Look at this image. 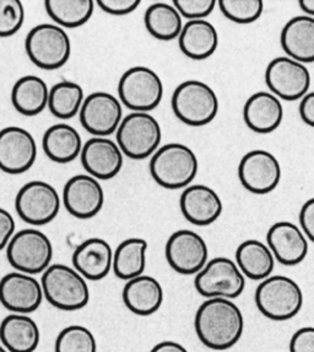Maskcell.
<instances>
[{
	"label": "cell",
	"mask_w": 314,
	"mask_h": 352,
	"mask_svg": "<svg viewBox=\"0 0 314 352\" xmlns=\"http://www.w3.org/2000/svg\"><path fill=\"white\" fill-rule=\"evenodd\" d=\"M118 147L128 158L143 160L156 152L162 132L156 118L149 112H132L117 129Z\"/></svg>",
	"instance_id": "7"
},
{
	"label": "cell",
	"mask_w": 314,
	"mask_h": 352,
	"mask_svg": "<svg viewBox=\"0 0 314 352\" xmlns=\"http://www.w3.org/2000/svg\"><path fill=\"white\" fill-rule=\"evenodd\" d=\"M43 300L41 283L23 272H10L0 280V303L16 314H29L40 308Z\"/></svg>",
	"instance_id": "17"
},
{
	"label": "cell",
	"mask_w": 314,
	"mask_h": 352,
	"mask_svg": "<svg viewBox=\"0 0 314 352\" xmlns=\"http://www.w3.org/2000/svg\"><path fill=\"white\" fill-rule=\"evenodd\" d=\"M14 234H15V219L10 212L0 207V250L5 249Z\"/></svg>",
	"instance_id": "42"
},
{
	"label": "cell",
	"mask_w": 314,
	"mask_h": 352,
	"mask_svg": "<svg viewBox=\"0 0 314 352\" xmlns=\"http://www.w3.org/2000/svg\"><path fill=\"white\" fill-rule=\"evenodd\" d=\"M215 0H173L176 10L182 18L191 20H205L214 12Z\"/></svg>",
	"instance_id": "38"
},
{
	"label": "cell",
	"mask_w": 314,
	"mask_h": 352,
	"mask_svg": "<svg viewBox=\"0 0 314 352\" xmlns=\"http://www.w3.org/2000/svg\"><path fill=\"white\" fill-rule=\"evenodd\" d=\"M236 265L243 276L263 281L271 276L275 258L268 245L256 239L245 241L236 250Z\"/></svg>",
	"instance_id": "29"
},
{
	"label": "cell",
	"mask_w": 314,
	"mask_h": 352,
	"mask_svg": "<svg viewBox=\"0 0 314 352\" xmlns=\"http://www.w3.org/2000/svg\"><path fill=\"white\" fill-rule=\"evenodd\" d=\"M243 118L253 132L268 135L279 129L284 120V107L275 95L258 91L245 101Z\"/></svg>",
	"instance_id": "23"
},
{
	"label": "cell",
	"mask_w": 314,
	"mask_h": 352,
	"mask_svg": "<svg viewBox=\"0 0 314 352\" xmlns=\"http://www.w3.org/2000/svg\"><path fill=\"white\" fill-rule=\"evenodd\" d=\"M19 217L31 226H46L58 216L60 197L48 182H29L19 190L15 199Z\"/></svg>",
	"instance_id": "11"
},
{
	"label": "cell",
	"mask_w": 314,
	"mask_h": 352,
	"mask_svg": "<svg viewBox=\"0 0 314 352\" xmlns=\"http://www.w3.org/2000/svg\"><path fill=\"white\" fill-rule=\"evenodd\" d=\"M122 116L121 101L106 91L88 95L79 111L82 127L95 137H108L114 133Z\"/></svg>",
	"instance_id": "14"
},
{
	"label": "cell",
	"mask_w": 314,
	"mask_h": 352,
	"mask_svg": "<svg viewBox=\"0 0 314 352\" xmlns=\"http://www.w3.org/2000/svg\"><path fill=\"white\" fill-rule=\"evenodd\" d=\"M298 6L302 9L306 16L314 18V0H300Z\"/></svg>",
	"instance_id": "45"
},
{
	"label": "cell",
	"mask_w": 314,
	"mask_h": 352,
	"mask_svg": "<svg viewBox=\"0 0 314 352\" xmlns=\"http://www.w3.org/2000/svg\"><path fill=\"white\" fill-rule=\"evenodd\" d=\"M198 169L197 154L180 143H169L158 148L150 160L152 179L160 186L169 190L189 186L198 174Z\"/></svg>",
	"instance_id": "3"
},
{
	"label": "cell",
	"mask_w": 314,
	"mask_h": 352,
	"mask_svg": "<svg viewBox=\"0 0 314 352\" xmlns=\"http://www.w3.org/2000/svg\"><path fill=\"white\" fill-rule=\"evenodd\" d=\"M82 164L96 180H110L119 174L123 153L118 144L106 137H93L82 146Z\"/></svg>",
	"instance_id": "19"
},
{
	"label": "cell",
	"mask_w": 314,
	"mask_h": 352,
	"mask_svg": "<svg viewBox=\"0 0 314 352\" xmlns=\"http://www.w3.org/2000/svg\"><path fill=\"white\" fill-rule=\"evenodd\" d=\"M29 60L41 69L56 71L67 65L71 54V42L58 25L41 24L31 29L25 41Z\"/></svg>",
	"instance_id": "6"
},
{
	"label": "cell",
	"mask_w": 314,
	"mask_h": 352,
	"mask_svg": "<svg viewBox=\"0 0 314 352\" xmlns=\"http://www.w3.org/2000/svg\"><path fill=\"white\" fill-rule=\"evenodd\" d=\"M300 116L303 122L313 127L314 126V93H307L300 102Z\"/></svg>",
	"instance_id": "43"
},
{
	"label": "cell",
	"mask_w": 314,
	"mask_h": 352,
	"mask_svg": "<svg viewBox=\"0 0 314 352\" xmlns=\"http://www.w3.org/2000/svg\"><path fill=\"white\" fill-rule=\"evenodd\" d=\"M150 352H188L186 347L176 341H162L152 347Z\"/></svg>",
	"instance_id": "44"
},
{
	"label": "cell",
	"mask_w": 314,
	"mask_h": 352,
	"mask_svg": "<svg viewBox=\"0 0 314 352\" xmlns=\"http://www.w3.org/2000/svg\"><path fill=\"white\" fill-rule=\"evenodd\" d=\"M281 47L289 58L300 63H313L314 18L296 16L284 26L280 35Z\"/></svg>",
	"instance_id": "25"
},
{
	"label": "cell",
	"mask_w": 314,
	"mask_h": 352,
	"mask_svg": "<svg viewBox=\"0 0 314 352\" xmlns=\"http://www.w3.org/2000/svg\"><path fill=\"white\" fill-rule=\"evenodd\" d=\"M84 90L77 82L63 80L54 84L49 94L47 107L53 116L60 120L75 118L84 102Z\"/></svg>",
	"instance_id": "34"
},
{
	"label": "cell",
	"mask_w": 314,
	"mask_h": 352,
	"mask_svg": "<svg viewBox=\"0 0 314 352\" xmlns=\"http://www.w3.org/2000/svg\"><path fill=\"white\" fill-rule=\"evenodd\" d=\"M42 147L52 162L67 164L80 155L82 135L70 124H53L43 135Z\"/></svg>",
	"instance_id": "28"
},
{
	"label": "cell",
	"mask_w": 314,
	"mask_h": 352,
	"mask_svg": "<svg viewBox=\"0 0 314 352\" xmlns=\"http://www.w3.org/2000/svg\"><path fill=\"white\" fill-rule=\"evenodd\" d=\"M113 252L108 241L101 238H90L82 241L73 252V265L85 280L99 281L112 269Z\"/></svg>",
	"instance_id": "22"
},
{
	"label": "cell",
	"mask_w": 314,
	"mask_h": 352,
	"mask_svg": "<svg viewBox=\"0 0 314 352\" xmlns=\"http://www.w3.org/2000/svg\"><path fill=\"white\" fill-rule=\"evenodd\" d=\"M290 352H314V328L298 329L290 340Z\"/></svg>",
	"instance_id": "40"
},
{
	"label": "cell",
	"mask_w": 314,
	"mask_h": 352,
	"mask_svg": "<svg viewBox=\"0 0 314 352\" xmlns=\"http://www.w3.org/2000/svg\"><path fill=\"white\" fill-rule=\"evenodd\" d=\"M176 118L192 127H202L214 121L219 112V98L214 89L200 80L180 82L172 95Z\"/></svg>",
	"instance_id": "5"
},
{
	"label": "cell",
	"mask_w": 314,
	"mask_h": 352,
	"mask_svg": "<svg viewBox=\"0 0 314 352\" xmlns=\"http://www.w3.org/2000/svg\"><path fill=\"white\" fill-rule=\"evenodd\" d=\"M180 211L188 222L205 227L216 222L222 213V201L214 188L189 185L180 195Z\"/></svg>",
	"instance_id": "21"
},
{
	"label": "cell",
	"mask_w": 314,
	"mask_h": 352,
	"mask_svg": "<svg viewBox=\"0 0 314 352\" xmlns=\"http://www.w3.org/2000/svg\"><path fill=\"white\" fill-rule=\"evenodd\" d=\"M254 300L264 317L285 322L296 317L302 309V289L290 277L274 275L258 285Z\"/></svg>",
	"instance_id": "4"
},
{
	"label": "cell",
	"mask_w": 314,
	"mask_h": 352,
	"mask_svg": "<svg viewBox=\"0 0 314 352\" xmlns=\"http://www.w3.org/2000/svg\"><path fill=\"white\" fill-rule=\"evenodd\" d=\"M194 286L198 294L206 298L233 300L243 294L245 277L233 260L217 256L199 271Z\"/></svg>",
	"instance_id": "10"
},
{
	"label": "cell",
	"mask_w": 314,
	"mask_h": 352,
	"mask_svg": "<svg viewBox=\"0 0 314 352\" xmlns=\"http://www.w3.org/2000/svg\"><path fill=\"white\" fill-rule=\"evenodd\" d=\"M95 4H97L101 10L110 15L124 16L139 8L140 0H99Z\"/></svg>",
	"instance_id": "39"
},
{
	"label": "cell",
	"mask_w": 314,
	"mask_h": 352,
	"mask_svg": "<svg viewBox=\"0 0 314 352\" xmlns=\"http://www.w3.org/2000/svg\"><path fill=\"white\" fill-rule=\"evenodd\" d=\"M123 302L140 317L155 314L163 302V288L155 277L140 275L129 280L123 288Z\"/></svg>",
	"instance_id": "24"
},
{
	"label": "cell",
	"mask_w": 314,
	"mask_h": 352,
	"mask_svg": "<svg viewBox=\"0 0 314 352\" xmlns=\"http://www.w3.org/2000/svg\"><path fill=\"white\" fill-rule=\"evenodd\" d=\"M165 255L176 272L197 275L208 263L209 249L202 235L189 229H180L169 236Z\"/></svg>",
	"instance_id": "13"
},
{
	"label": "cell",
	"mask_w": 314,
	"mask_h": 352,
	"mask_svg": "<svg viewBox=\"0 0 314 352\" xmlns=\"http://www.w3.org/2000/svg\"><path fill=\"white\" fill-rule=\"evenodd\" d=\"M265 82L278 99H302L311 87V73L303 63L289 57L274 58L265 71Z\"/></svg>",
	"instance_id": "12"
},
{
	"label": "cell",
	"mask_w": 314,
	"mask_h": 352,
	"mask_svg": "<svg viewBox=\"0 0 314 352\" xmlns=\"http://www.w3.org/2000/svg\"><path fill=\"white\" fill-rule=\"evenodd\" d=\"M199 340L216 351L234 346L245 330V318L239 305L226 298H209L203 302L194 318Z\"/></svg>",
	"instance_id": "1"
},
{
	"label": "cell",
	"mask_w": 314,
	"mask_h": 352,
	"mask_svg": "<svg viewBox=\"0 0 314 352\" xmlns=\"http://www.w3.org/2000/svg\"><path fill=\"white\" fill-rule=\"evenodd\" d=\"M267 241L274 258L285 266L301 264L309 254V241L300 227L291 222H278L268 230Z\"/></svg>",
	"instance_id": "20"
},
{
	"label": "cell",
	"mask_w": 314,
	"mask_h": 352,
	"mask_svg": "<svg viewBox=\"0 0 314 352\" xmlns=\"http://www.w3.org/2000/svg\"><path fill=\"white\" fill-rule=\"evenodd\" d=\"M54 352H97V341L86 327L69 325L57 336Z\"/></svg>",
	"instance_id": "35"
},
{
	"label": "cell",
	"mask_w": 314,
	"mask_h": 352,
	"mask_svg": "<svg viewBox=\"0 0 314 352\" xmlns=\"http://www.w3.org/2000/svg\"><path fill=\"white\" fill-rule=\"evenodd\" d=\"M40 339V328L27 314L12 313L0 324V341L8 352H35Z\"/></svg>",
	"instance_id": "26"
},
{
	"label": "cell",
	"mask_w": 314,
	"mask_h": 352,
	"mask_svg": "<svg viewBox=\"0 0 314 352\" xmlns=\"http://www.w3.org/2000/svg\"><path fill=\"white\" fill-rule=\"evenodd\" d=\"M225 18L236 24H252L262 16V0H220L217 3Z\"/></svg>",
	"instance_id": "36"
},
{
	"label": "cell",
	"mask_w": 314,
	"mask_h": 352,
	"mask_svg": "<svg viewBox=\"0 0 314 352\" xmlns=\"http://www.w3.org/2000/svg\"><path fill=\"white\" fill-rule=\"evenodd\" d=\"M144 23L149 34L160 41L178 38L183 28L180 12L167 3H155L149 6L144 15Z\"/></svg>",
	"instance_id": "32"
},
{
	"label": "cell",
	"mask_w": 314,
	"mask_h": 352,
	"mask_svg": "<svg viewBox=\"0 0 314 352\" xmlns=\"http://www.w3.org/2000/svg\"><path fill=\"white\" fill-rule=\"evenodd\" d=\"M49 89L46 82L36 76H25L14 84L12 102L23 116H36L47 107Z\"/></svg>",
	"instance_id": "30"
},
{
	"label": "cell",
	"mask_w": 314,
	"mask_h": 352,
	"mask_svg": "<svg viewBox=\"0 0 314 352\" xmlns=\"http://www.w3.org/2000/svg\"><path fill=\"white\" fill-rule=\"evenodd\" d=\"M41 287L49 305L60 311H79L90 300L88 282L68 265H49L42 272Z\"/></svg>",
	"instance_id": "2"
},
{
	"label": "cell",
	"mask_w": 314,
	"mask_h": 352,
	"mask_svg": "<svg viewBox=\"0 0 314 352\" xmlns=\"http://www.w3.org/2000/svg\"><path fill=\"white\" fill-rule=\"evenodd\" d=\"M49 18L62 29H75L86 24L95 12L93 0H46Z\"/></svg>",
	"instance_id": "33"
},
{
	"label": "cell",
	"mask_w": 314,
	"mask_h": 352,
	"mask_svg": "<svg viewBox=\"0 0 314 352\" xmlns=\"http://www.w3.org/2000/svg\"><path fill=\"white\" fill-rule=\"evenodd\" d=\"M37 158L34 135L21 127L10 126L0 131V170L19 175L29 170Z\"/></svg>",
	"instance_id": "16"
},
{
	"label": "cell",
	"mask_w": 314,
	"mask_h": 352,
	"mask_svg": "<svg viewBox=\"0 0 314 352\" xmlns=\"http://www.w3.org/2000/svg\"><path fill=\"white\" fill-rule=\"evenodd\" d=\"M6 258L19 272L31 276L38 275L51 265L52 241L38 229H23L12 235L6 245Z\"/></svg>",
	"instance_id": "8"
},
{
	"label": "cell",
	"mask_w": 314,
	"mask_h": 352,
	"mask_svg": "<svg viewBox=\"0 0 314 352\" xmlns=\"http://www.w3.org/2000/svg\"><path fill=\"white\" fill-rule=\"evenodd\" d=\"M63 202L67 211L79 219L99 214L105 204V192L99 180L90 175H75L65 184Z\"/></svg>",
	"instance_id": "18"
},
{
	"label": "cell",
	"mask_w": 314,
	"mask_h": 352,
	"mask_svg": "<svg viewBox=\"0 0 314 352\" xmlns=\"http://www.w3.org/2000/svg\"><path fill=\"white\" fill-rule=\"evenodd\" d=\"M300 226L304 236L314 241V199H309L300 211Z\"/></svg>",
	"instance_id": "41"
},
{
	"label": "cell",
	"mask_w": 314,
	"mask_h": 352,
	"mask_svg": "<svg viewBox=\"0 0 314 352\" xmlns=\"http://www.w3.org/2000/svg\"><path fill=\"white\" fill-rule=\"evenodd\" d=\"M0 352H8V351H6L5 347L3 346V345H0Z\"/></svg>",
	"instance_id": "46"
},
{
	"label": "cell",
	"mask_w": 314,
	"mask_h": 352,
	"mask_svg": "<svg viewBox=\"0 0 314 352\" xmlns=\"http://www.w3.org/2000/svg\"><path fill=\"white\" fill-rule=\"evenodd\" d=\"M239 177L243 188L252 194H269L281 180L279 160L267 151H250L239 162Z\"/></svg>",
	"instance_id": "15"
},
{
	"label": "cell",
	"mask_w": 314,
	"mask_h": 352,
	"mask_svg": "<svg viewBox=\"0 0 314 352\" xmlns=\"http://www.w3.org/2000/svg\"><path fill=\"white\" fill-rule=\"evenodd\" d=\"M118 95L124 106L132 111H152L162 100V80L152 68L133 67L121 76Z\"/></svg>",
	"instance_id": "9"
},
{
	"label": "cell",
	"mask_w": 314,
	"mask_h": 352,
	"mask_svg": "<svg viewBox=\"0 0 314 352\" xmlns=\"http://www.w3.org/2000/svg\"><path fill=\"white\" fill-rule=\"evenodd\" d=\"M147 241L141 238H129L123 241L113 254L112 269L116 276L124 281L144 274L146 267Z\"/></svg>",
	"instance_id": "31"
},
{
	"label": "cell",
	"mask_w": 314,
	"mask_h": 352,
	"mask_svg": "<svg viewBox=\"0 0 314 352\" xmlns=\"http://www.w3.org/2000/svg\"><path fill=\"white\" fill-rule=\"evenodd\" d=\"M25 21V9L20 0H0V37L15 35Z\"/></svg>",
	"instance_id": "37"
},
{
	"label": "cell",
	"mask_w": 314,
	"mask_h": 352,
	"mask_svg": "<svg viewBox=\"0 0 314 352\" xmlns=\"http://www.w3.org/2000/svg\"><path fill=\"white\" fill-rule=\"evenodd\" d=\"M178 43L188 58L204 60L216 52L219 34L215 26L206 20H191L180 30Z\"/></svg>",
	"instance_id": "27"
}]
</instances>
